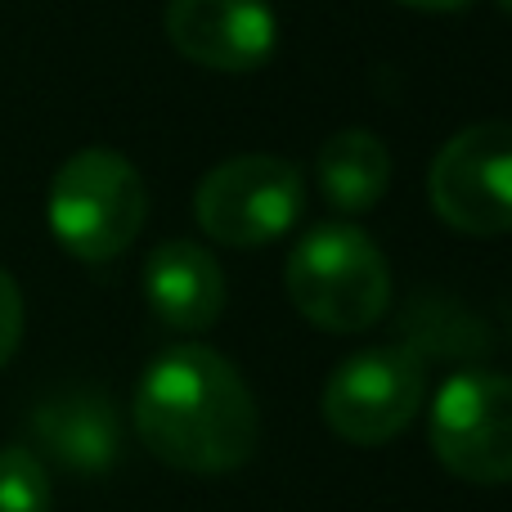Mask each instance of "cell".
Masks as SVG:
<instances>
[{"label":"cell","instance_id":"6da1fadb","mask_svg":"<svg viewBox=\"0 0 512 512\" xmlns=\"http://www.w3.org/2000/svg\"><path fill=\"white\" fill-rule=\"evenodd\" d=\"M135 432L162 463L221 477L256 454L261 414L243 373L203 342L171 346L135 387Z\"/></svg>","mask_w":512,"mask_h":512},{"label":"cell","instance_id":"7a4b0ae2","mask_svg":"<svg viewBox=\"0 0 512 512\" xmlns=\"http://www.w3.org/2000/svg\"><path fill=\"white\" fill-rule=\"evenodd\" d=\"M288 297L324 333H364L382 319L391 270L378 243L351 221H324L288 256Z\"/></svg>","mask_w":512,"mask_h":512},{"label":"cell","instance_id":"3957f363","mask_svg":"<svg viewBox=\"0 0 512 512\" xmlns=\"http://www.w3.org/2000/svg\"><path fill=\"white\" fill-rule=\"evenodd\" d=\"M54 239L77 261H113L135 243L149 216V189L117 149H81L54 171L45 198Z\"/></svg>","mask_w":512,"mask_h":512},{"label":"cell","instance_id":"277c9868","mask_svg":"<svg viewBox=\"0 0 512 512\" xmlns=\"http://www.w3.org/2000/svg\"><path fill=\"white\" fill-rule=\"evenodd\" d=\"M301 207H306V180L274 153H243L221 162L194 194L203 234L225 248H261L283 239L301 221Z\"/></svg>","mask_w":512,"mask_h":512},{"label":"cell","instance_id":"5b68a950","mask_svg":"<svg viewBox=\"0 0 512 512\" xmlns=\"http://www.w3.org/2000/svg\"><path fill=\"white\" fill-rule=\"evenodd\" d=\"M432 450L459 481H512V378L459 373L432 400Z\"/></svg>","mask_w":512,"mask_h":512},{"label":"cell","instance_id":"8992f818","mask_svg":"<svg viewBox=\"0 0 512 512\" xmlns=\"http://www.w3.org/2000/svg\"><path fill=\"white\" fill-rule=\"evenodd\" d=\"M427 198L459 234L512 230V122H477L459 131L432 162Z\"/></svg>","mask_w":512,"mask_h":512},{"label":"cell","instance_id":"52a82bcc","mask_svg":"<svg viewBox=\"0 0 512 512\" xmlns=\"http://www.w3.org/2000/svg\"><path fill=\"white\" fill-rule=\"evenodd\" d=\"M423 405V360L409 346H373L337 364L324 387V418L342 441L382 445Z\"/></svg>","mask_w":512,"mask_h":512},{"label":"cell","instance_id":"ba28073f","mask_svg":"<svg viewBox=\"0 0 512 512\" xmlns=\"http://www.w3.org/2000/svg\"><path fill=\"white\" fill-rule=\"evenodd\" d=\"M167 36L198 68L256 72L279 45V23L265 0H171Z\"/></svg>","mask_w":512,"mask_h":512},{"label":"cell","instance_id":"9c48e42d","mask_svg":"<svg viewBox=\"0 0 512 512\" xmlns=\"http://www.w3.org/2000/svg\"><path fill=\"white\" fill-rule=\"evenodd\" d=\"M144 297L149 310L176 333H203L225 310V270L198 243H162L144 261Z\"/></svg>","mask_w":512,"mask_h":512},{"label":"cell","instance_id":"30bf717a","mask_svg":"<svg viewBox=\"0 0 512 512\" xmlns=\"http://www.w3.org/2000/svg\"><path fill=\"white\" fill-rule=\"evenodd\" d=\"M32 427H36V441H41L63 468L81 472V477L108 472L117 459V414L95 391L50 396L32 414Z\"/></svg>","mask_w":512,"mask_h":512},{"label":"cell","instance_id":"8fae6325","mask_svg":"<svg viewBox=\"0 0 512 512\" xmlns=\"http://www.w3.org/2000/svg\"><path fill=\"white\" fill-rule=\"evenodd\" d=\"M315 180L337 212H369L391 185L387 144L369 131H337L315 158Z\"/></svg>","mask_w":512,"mask_h":512},{"label":"cell","instance_id":"7c38bea8","mask_svg":"<svg viewBox=\"0 0 512 512\" xmlns=\"http://www.w3.org/2000/svg\"><path fill=\"white\" fill-rule=\"evenodd\" d=\"M54 490L50 472L23 445H5L0 450V512H50Z\"/></svg>","mask_w":512,"mask_h":512},{"label":"cell","instance_id":"4fadbf2b","mask_svg":"<svg viewBox=\"0 0 512 512\" xmlns=\"http://www.w3.org/2000/svg\"><path fill=\"white\" fill-rule=\"evenodd\" d=\"M18 342H23V292H18L14 274L0 270V369L14 360Z\"/></svg>","mask_w":512,"mask_h":512},{"label":"cell","instance_id":"5bb4252c","mask_svg":"<svg viewBox=\"0 0 512 512\" xmlns=\"http://www.w3.org/2000/svg\"><path fill=\"white\" fill-rule=\"evenodd\" d=\"M396 5L423 9V14H454V9H468L472 0H396Z\"/></svg>","mask_w":512,"mask_h":512},{"label":"cell","instance_id":"9a60e30c","mask_svg":"<svg viewBox=\"0 0 512 512\" xmlns=\"http://www.w3.org/2000/svg\"><path fill=\"white\" fill-rule=\"evenodd\" d=\"M495 5H499V9H504V14H512V0H495Z\"/></svg>","mask_w":512,"mask_h":512}]
</instances>
